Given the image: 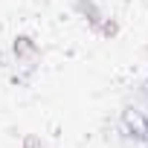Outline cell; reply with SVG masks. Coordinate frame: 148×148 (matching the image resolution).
Instances as JSON below:
<instances>
[{"label":"cell","instance_id":"cell-2","mask_svg":"<svg viewBox=\"0 0 148 148\" xmlns=\"http://www.w3.org/2000/svg\"><path fill=\"white\" fill-rule=\"evenodd\" d=\"M12 55H15V64L26 73H35L41 58H44V52L32 35H15L12 38Z\"/></svg>","mask_w":148,"mask_h":148},{"label":"cell","instance_id":"cell-3","mask_svg":"<svg viewBox=\"0 0 148 148\" xmlns=\"http://www.w3.org/2000/svg\"><path fill=\"white\" fill-rule=\"evenodd\" d=\"M73 9H76L79 18H84V23H87L93 32L99 29V23H102V18H105V12L99 9L96 0H76V3H73Z\"/></svg>","mask_w":148,"mask_h":148},{"label":"cell","instance_id":"cell-1","mask_svg":"<svg viewBox=\"0 0 148 148\" xmlns=\"http://www.w3.org/2000/svg\"><path fill=\"white\" fill-rule=\"evenodd\" d=\"M116 131L131 145H148V96L134 90V96L122 105Z\"/></svg>","mask_w":148,"mask_h":148},{"label":"cell","instance_id":"cell-4","mask_svg":"<svg viewBox=\"0 0 148 148\" xmlns=\"http://www.w3.org/2000/svg\"><path fill=\"white\" fill-rule=\"evenodd\" d=\"M102 38H116L119 35V23L113 21V18H102V23H99V29H96Z\"/></svg>","mask_w":148,"mask_h":148},{"label":"cell","instance_id":"cell-6","mask_svg":"<svg viewBox=\"0 0 148 148\" xmlns=\"http://www.w3.org/2000/svg\"><path fill=\"white\" fill-rule=\"evenodd\" d=\"M44 148H47V145H44Z\"/></svg>","mask_w":148,"mask_h":148},{"label":"cell","instance_id":"cell-5","mask_svg":"<svg viewBox=\"0 0 148 148\" xmlns=\"http://www.w3.org/2000/svg\"><path fill=\"white\" fill-rule=\"evenodd\" d=\"M136 90H139V93H145V96H148V79H145V82H139V87H136Z\"/></svg>","mask_w":148,"mask_h":148}]
</instances>
